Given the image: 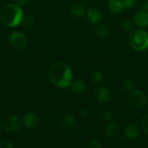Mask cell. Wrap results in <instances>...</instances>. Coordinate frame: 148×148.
Returning <instances> with one entry per match:
<instances>
[{
  "label": "cell",
  "instance_id": "6da1fadb",
  "mask_svg": "<svg viewBox=\"0 0 148 148\" xmlns=\"http://www.w3.org/2000/svg\"><path fill=\"white\" fill-rule=\"evenodd\" d=\"M49 77L50 82L55 86L60 88H68L72 80V71L64 62H55L49 69Z\"/></svg>",
  "mask_w": 148,
  "mask_h": 148
},
{
  "label": "cell",
  "instance_id": "7a4b0ae2",
  "mask_svg": "<svg viewBox=\"0 0 148 148\" xmlns=\"http://www.w3.org/2000/svg\"><path fill=\"white\" fill-rule=\"evenodd\" d=\"M23 12L19 6L15 4H7L0 12L1 22L9 27H14L21 23Z\"/></svg>",
  "mask_w": 148,
  "mask_h": 148
},
{
  "label": "cell",
  "instance_id": "3957f363",
  "mask_svg": "<svg viewBox=\"0 0 148 148\" xmlns=\"http://www.w3.org/2000/svg\"><path fill=\"white\" fill-rule=\"evenodd\" d=\"M129 43L136 51H144L148 48V33L143 29L133 30L129 35Z\"/></svg>",
  "mask_w": 148,
  "mask_h": 148
},
{
  "label": "cell",
  "instance_id": "277c9868",
  "mask_svg": "<svg viewBox=\"0 0 148 148\" xmlns=\"http://www.w3.org/2000/svg\"><path fill=\"white\" fill-rule=\"evenodd\" d=\"M129 103L131 106L136 109L144 108L147 103L146 95L142 91L139 90H133L129 95Z\"/></svg>",
  "mask_w": 148,
  "mask_h": 148
},
{
  "label": "cell",
  "instance_id": "5b68a950",
  "mask_svg": "<svg viewBox=\"0 0 148 148\" xmlns=\"http://www.w3.org/2000/svg\"><path fill=\"white\" fill-rule=\"evenodd\" d=\"M9 43L15 49L20 50L24 49L28 43V39L24 34L20 32H13L10 36Z\"/></svg>",
  "mask_w": 148,
  "mask_h": 148
},
{
  "label": "cell",
  "instance_id": "8992f818",
  "mask_svg": "<svg viewBox=\"0 0 148 148\" xmlns=\"http://www.w3.org/2000/svg\"><path fill=\"white\" fill-rule=\"evenodd\" d=\"M22 121L18 116L10 115L6 117L3 122V127L9 132H15L20 130L22 126Z\"/></svg>",
  "mask_w": 148,
  "mask_h": 148
},
{
  "label": "cell",
  "instance_id": "52a82bcc",
  "mask_svg": "<svg viewBox=\"0 0 148 148\" xmlns=\"http://www.w3.org/2000/svg\"><path fill=\"white\" fill-rule=\"evenodd\" d=\"M133 23L139 29H144L148 26V12L145 10H140L136 12L133 16Z\"/></svg>",
  "mask_w": 148,
  "mask_h": 148
},
{
  "label": "cell",
  "instance_id": "ba28073f",
  "mask_svg": "<svg viewBox=\"0 0 148 148\" xmlns=\"http://www.w3.org/2000/svg\"><path fill=\"white\" fill-rule=\"evenodd\" d=\"M39 117L35 113H27L23 116L22 123L25 127L30 130L36 128L39 124Z\"/></svg>",
  "mask_w": 148,
  "mask_h": 148
},
{
  "label": "cell",
  "instance_id": "9c48e42d",
  "mask_svg": "<svg viewBox=\"0 0 148 148\" xmlns=\"http://www.w3.org/2000/svg\"><path fill=\"white\" fill-rule=\"evenodd\" d=\"M111 94L110 90L104 87H98L94 91V98L98 102L106 103L110 100Z\"/></svg>",
  "mask_w": 148,
  "mask_h": 148
},
{
  "label": "cell",
  "instance_id": "30bf717a",
  "mask_svg": "<svg viewBox=\"0 0 148 148\" xmlns=\"http://www.w3.org/2000/svg\"><path fill=\"white\" fill-rule=\"evenodd\" d=\"M107 9L113 14H118L125 9L124 0H109Z\"/></svg>",
  "mask_w": 148,
  "mask_h": 148
},
{
  "label": "cell",
  "instance_id": "8fae6325",
  "mask_svg": "<svg viewBox=\"0 0 148 148\" xmlns=\"http://www.w3.org/2000/svg\"><path fill=\"white\" fill-rule=\"evenodd\" d=\"M86 16L91 24H97L101 20V14L98 10L94 7H89L86 10Z\"/></svg>",
  "mask_w": 148,
  "mask_h": 148
},
{
  "label": "cell",
  "instance_id": "7c38bea8",
  "mask_svg": "<svg viewBox=\"0 0 148 148\" xmlns=\"http://www.w3.org/2000/svg\"><path fill=\"white\" fill-rule=\"evenodd\" d=\"M124 134L126 138L129 139V140L136 139L139 134V127L136 124H130L125 129Z\"/></svg>",
  "mask_w": 148,
  "mask_h": 148
},
{
  "label": "cell",
  "instance_id": "4fadbf2b",
  "mask_svg": "<svg viewBox=\"0 0 148 148\" xmlns=\"http://www.w3.org/2000/svg\"><path fill=\"white\" fill-rule=\"evenodd\" d=\"M118 127L117 124L115 123L110 122L106 125L105 129H104V133H105V135L107 136L108 138L113 139L115 137H117V135L118 134Z\"/></svg>",
  "mask_w": 148,
  "mask_h": 148
},
{
  "label": "cell",
  "instance_id": "5bb4252c",
  "mask_svg": "<svg viewBox=\"0 0 148 148\" xmlns=\"http://www.w3.org/2000/svg\"><path fill=\"white\" fill-rule=\"evenodd\" d=\"M86 88V84L83 79H76L71 84V90L75 93H81Z\"/></svg>",
  "mask_w": 148,
  "mask_h": 148
},
{
  "label": "cell",
  "instance_id": "9a60e30c",
  "mask_svg": "<svg viewBox=\"0 0 148 148\" xmlns=\"http://www.w3.org/2000/svg\"><path fill=\"white\" fill-rule=\"evenodd\" d=\"M70 11L73 16L75 17H79L85 13V8L83 4H80V3H75L71 6Z\"/></svg>",
  "mask_w": 148,
  "mask_h": 148
},
{
  "label": "cell",
  "instance_id": "2e32d148",
  "mask_svg": "<svg viewBox=\"0 0 148 148\" xmlns=\"http://www.w3.org/2000/svg\"><path fill=\"white\" fill-rule=\"evenodd\" d=\"M22 25L26 29H31L34 27L36 24L35 18L31 15H26L23 17L21 20Z\"/></svg>",
  "mask_w": 148,
  "mask_h": 148
},
{
  "label": "cell",
  "instance_id": "e0dca14e",
  "mask_svg": "<svg viewBox=\"0 0 148 148\" xmlns=\"http://www.w3.org/2000/svg\"><path fill=\"white\" fill-rule=\"evenodd\" d=\"M61 123L65 127H71L75 123V118L71 114H66L62 117Z\"/></svg>",
  "mask_w": 148,
  "mask_h": 148
},
{
  "label": "cell",
  "instance_id": "ac0fdd59",
  "mask_svg": "<svg viewBox=\"0 0 148 148\" xmlns=\"http://www.w3.org/2000/svg\"><path fill=\"white\" fill-rule=\"evenodd\" d=\"M95 33L98 37L103 38L108 35V30L106 26L98 25L95 28Z\"/></svg>",
  "mask_w": 148,
  "mask_h": 148
},
{
  "label": "cell",
  "instance_id": "d6986e66",
  "mask_svg": "<svg viewBox=\"0 0 148 148\" xmlns=\"http://www.w3.org/2000/svg\"><path fill=\"white\" fill-rule=\"evenodd\" d=\"M123 88L126 91H133L135 88V82L131 79H127L123 82Z\"/></svg>",
  "mask_w": 148,
  "mask_h": 148
},
{
  "label": "cell",
  "instance_id": "ffe728a7",
  "mask_svg": "<svg viewBox=\"0 0 148 148\" xmlns=\"http://www.w3.org/2000/svg\"><path fill=\"white\" fill-rule=\"evenodd\" d=\"M104 79V76H103L102 73L100 71H96L91 75V79L93 82L96 84L101 83Z\"/></svg>",
  "mask_w": 148,
  "mask_h": 148
},
{
  "label": "cell",
  "instance_id": "44dd1931",
  "mask_svg": "<svg viewBox=\"0 0 148 148\" xmlns=\"http://www.w3.org/2000/svg\"><path fill=\"white\" fill-rule=\"evenodd\" d=\"M141 127L144 132L148 135V114H146L141 121Z\"/></svg>",
  "mask_w": 148,
  "mask_h": 148
},
{
  "label": "cell",
  "instance_id": "7402d4cb",
  "mask_svg": "<svg viewBox=\"0 0 148 148\" xmlns=\"http://www.w3.org/2000/svg\"><path fill=\"white\" fill-rule=\"evenodd\" d=\"M125 9H133L138 5L139 0H124Z\"/></svg>",
  "mask_w": 148,
  "mask_h": 148
},
{
  "label": "cell",
  "instance_id": "603a6c76",
  "mask_svg": "<svg viewBox=\"0 0 148 148\" xmlns=\"http://www.w3.org/2000/svg\"><path fill=\"white\" fill-rule=\"evenodd\" d=\"M121 26H122V28H123L124 30H126V31H131V30H132V29H133V27L131 21H130V20H124V21H123V23H122L121 24Z\"/></svg>",
  "mask_w": 148,
  "mask_h": 148
},
{
  "label": "cell",
  "instance_id": "cb8c5ba5",
  "mask_svg": "<svg viewBox=\"0 0 148 148\" xmlns=\"http://www.w3.org/2000/svg\"><path fill=\"white\" fill-rule=\"evenodd\" d=\"M90 148H102V142L100 139H93L89 143Z\"/></svg>",
  "mask_w": 148,
  "mask_h": 148
},
{
  "label": "cell",
  "instance_id": "d4e9b609",
  "mask_svg": "<svg viewBox=\"0 0 148 148\" xmlns=\"http://www.w3.org/2000/svg\"><path fill=\"white\" fill-rule=\"evenodd\" d=\"M113 114H112L110 111H106L104 112H103L102 115V118L104 120V121H107V122H109V121H111L113 119Z\"/></svg>",
  "mask_w": 148,
  "mask_h": 148
},
{
  "label": "cell",
  "instance_id": "484cf974",
  "mask_svg": "<svg viewBox=\"0 0 148 148\" xmlns=\"http://www.w3.org/2000/svg\"><path fill=\"white\" fill-rule=\"evenodd\" d=\"M0 148H13V145L8 140L0 141Z\"/></svg>",
  "mask_w": 148,
  "mask_h": 148
},
{
  "label": "cell",
  "instance_id": "4316f807",
  "mask_svg": "<svg viewBox=\"0 0 148 148\" xmlns=\"http://www.w3.org/2000/svg\"><path fill=\"white\" fill-rule=\"evenodd\" d=\"M28 0H13V2L15 4L19 6V7H23L25 6L28 3Z\"/></svg>",
  "mask_w": 148,
  "mask_h": 148
},
{
  "label": "cell",
  "instance_id": "83f0119b",
  "mask_svg": "<svg viewBox=\"0 0 148 148\" xmlns=\"http://www.w3.org/2000/svg\"><path fill=\"white\" fill-rule=\"evenodd\" d=\"M89 115V112L87 109H82L79 113V116L82 119H86Z\"/></svg>",
  "mask_w": 148,
  "mask_h": 148
},
{
  "label": "cell",
  "instance_id": "f1b7e54d",
  "mask_svg": "<svg viewBox=\"0 0 148 148\" xmlns=\"http://www.w3.org/2000/svg\"><path fill=\"white\" fill-rule=\"evenodd\" d=\"M142 8L143 9V10H148V0H146V1H145V2L142 4Z\"/></svg>",
  "mask_w": 148,
  "mask_h": 148
},
{
  "label": "cell",
  "instance_id": "f546056e",
  "mask_svg": "<svg viewBox=\"0 0 148 148\" xmlns=\"http://www.w3.org/2000/svg\"><path fill=\"white\" fill-rule=\"evenodd\" d=\"M0 130H1V124H0Z\"/></svg>",
  "mask_w": 148,
  "mask_h": 148
}]
</instances>
